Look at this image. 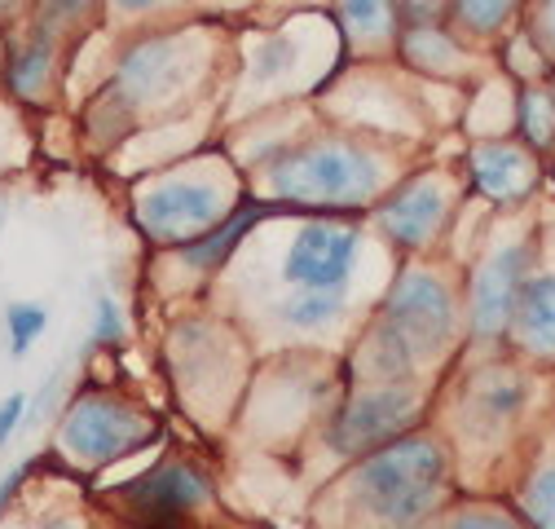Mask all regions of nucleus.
<instances>
[{
  "label": "nucleus",
  "mask_w": 555,
  "mask_h": 529,
  "mask_svg": "<svg viewBox=\"0 0 555 529\" xmlns=\"http://www.w3.org/2000/svg\"><path fill=\"white\" fill-rule=\"evenodd\" d=\"M441 212H446V194L433 181H420V185H410L405 194H397L392 204L384 208V230L397 243L414 247L441 225Z\"/></svg>",
  "instance_id": "10"
},
{
  "label": "nucleus",
  "mask_w": 555,
  "mask_h": 529,
  "mask_svg": "<svg viewBox=\"0 0 555 529\" xmlns=\"http://www.w3.org/2000/svg\"><path fill=\"white\" fill-rule=\"evenodd\" d=\"M168 66H172V49L168 44H146L137 49L124 66V80L137 89V93H151V89H164L168 85Z\"/></svg>",
  "instance_id": "15"
},
{
  "label": "nucleus",
  "mask_w": 555,
  "mask_h": 529,
  "mask_svg": "<svg viewBox=\"0 0 555 529\" xmlns=\"http://www.w3.org/2000/svg\"><path fill=\"white\" fill-rule=\"evenodd\" d=\"M124 499L142 520H181L190 507L207 499V486L185 463H168V468H155L142 481L124 486Z\"/></svg>",
  "instance_id": "8"
},
{
  "label": "nucleus",
  "mask_w": 555,
  "mask_h": 529,
  "mask_svg": "<svg viewBox=\"0 0 555 529\" xmlns=\"http://www.w3.org/2000/svg\"><path fill=\"white\" fill-rule=\"evenodd\" d=\"M23 392H14V397H5V407H0V446L10 441V433L18 428V420H23Z\"/></svg>",
  "instance_id": "23"
},
{
  "label": "nucleus",
  "mask_w": 555,
  "mask_h": 529,
  "mask_svg": "<svg viewBox=\"0 0 555 529\" xmlns=\"http://www.w3.org/2000/svg\"><path fill=\"white\" fill-rule=\"evenodd\" d=\"M529 516L538 525H555V468L529 486Z\"/></svg>",
  "instance_id": "21"
},
{
  "label": "nucleus",
  "mask_w": 555,
  "mask_h": 529,
  "mask_svg": "<svg viewBox=\"0 0 555 529\" xmlns=\"http://www.w3.org/2000/svg\"><path fill=\"white\" fill-rule=\"evenodd\" d=\"M525 260H529V247H503L490 264L480 270L476 279V305H472V318H476V331H499L507 322V313L520 305V279H525Z\"/></svg>",
  "instance_id": "9"
},
{
  "label": "nucleus",
  "mask_w": 555,
  "mask_h": 529,
  "mask_svg": "<svg viewBox=\"0 0 555 529\" xmlns=\"http://www.w3.org/2000/svg\"><path fill=\"white\" fill-rule=\"evenodd\" d=\"M520 397H525V384H520L516 375H507V371H494V375H485V379L476 384L472 411H476L480 420H503V415H512V411L520 407Z\"/></svg>",
  "instance_id": "13"
},
{
  "label": "nucleus",
  "mask_w": 555,
  "mask_h": 529,
  "mask_svg": "<svg viewBox=\"0 0 555 529\" xmlns=\"http://www.w3.org/2000/svg\"><path fill=\"white\" fill-rule=\"evenodd\" d=\"M221 198L212 185H164L155 190L137 217L155 238H181V234H198L203 225L217 221Z\"/></svg>",
  "instance_id": "7"
},
{
  "label": "nucleus",
  "mask_w": 555,
  "mask_h": 529,
  "mask_svg": "<svg viewBox=\"0 0 555 529\" xmlns=\"http://www.w3.org/2000/svg\"><path fill=\"white\" fill-rule=\"evenodd\" d=\"M146 437H151V424L119 402H106V397H85L62 424L66 450L85 463H106L132 446H142Z\"/></svg>",
  "instance_id": "4"
},
{
  "label": "nucleus",
  "mask_w": 555,
  "mask_h": 529,
  "mask_svg": "<svg viewBox=\"0 0 555 529\" xmlns=\"http://www.w3.org/2000/svg\"><path fill=\"white\" fill-rule=\"evenodd\" d=\"M44 331V309L40 305H14L10 309V336H14V353H27L31 340Z\"/></svg>",
  "instance_id": "19"
},
{
  "label": "nucleus",
  "mask_w": 555,
  "mask_h": 529,
  "mask_svg": "<svg viewBox=\"0 0 555 529\" xmlns=\"http://www.w3.org/2000/svg\"><path fill=\"white\" fill-rule=\"evenodd\" d=\"M375 181V164L353 146H313L273 168V190L296 204H358Z\"/></svg>",
  "instance_id": "3"
},
{
  "label": "nucleus",
  "mask_w": 555,
  "mask_h": 529,
  "mask_svg": "<svg viewBox=\"0 0 555 529\" xmlns=\"http://www.w3.org/2000/svg\"><path fill=\"white\" fill-rule=\"evenodd\" d=\"M283 313H287L296 326H322L326 318L339 313V300H335V292H313V287H305V296H296Z\"/></svg>",
  "instance_id": "17"
},
{
  "label": "nucleus",
  "mask_w": 555,
  "mask_h": 529,
  "mask_svg": "<svg viewBox=\"0 0 555 529\" xmlns=\"http://www.w3.org/2000/svg\"><path fill=\"white\" fill-rule=\"evenodd\" d=\"M525 132L538 146H546L555 138V106H551L546 93H529L525 98Z\"/></svg>",
  "instance_id": "18"
},
{
  "label": "nucleus",
  "mask_w": 555,
  "mask_h": 529,
  "mask_svg": "<svg viewBox=\"0 0 555 529\" xmlns=\"http://www.w3.org/2000/svg\"><path fill=\"white\" fill-rule=\"evenodd\" d=\"M256 221H260V208H243V212H238L234 221H225L217 234H207V238L190 243V247H185V260H190V264H217V260H221V256H225V251H230Z\"/></svg>",
  "instance_id": "14"
},
{
  "label": "nucleus",
  "mask_w": 555,
  "mask_h": 529,
  "mask_svg": "<svg viewBox=\"0 0 555 529\" xmlns=\"http://www.w3.org/2000/svg\"><path fill=\"white\" fill-rule=\"evenodd\" d=\"M44 66H49V49H44V44H40V49H27V53L10 66L14 89H18V93H31V89L40 85V76H44Z\"/></svg>",
  "instance_id": "20"
},
{
  "label": "nucleus",
  "mask_w": 555,
  "mask_h": 529,
  "mask_svg": "<svg viewBox=\"0 0 555 529\" xmlns=\"http://www.w3.org/2000/svg\"><path fill=\"white\" fill-rule=\"evenodd\" d=\"M520 331L533 349L555 353V279H538L520 296Z\"/></svg>",
  "instance_id": "12"
},
{
  "label": "nucleus",
  "mask_w": 555,
  "mask_h": 529,
  "mask_svg": "<svg viewBox=\"0 0 555 529\" xmlns=\"http://www.w3.org/2000/svg\"><path fill=\"white\" fill-rule=\"evenodd\" d=\"M358 234L339 225H305L287 251V279L313 292H339L353 274Z\"/></svg>",
  "instance_id": "5"
},
{
  "label": "nucleus",
  "mask_w": 555,
  "mask_h": 529,
  "mask_svg": "<svg viewBox=\"0 0 555 529\" xmlns=\"http://www.w3.org/2000/svg\"><path fill=\"white\" fill-rule=\"evenodd\" d=\"M410 5H420V10H424V5H437V0H410Z\"/></svg>",
  "instance_id": "27"
},
{
  "label": "nucleus",
  "mask_w": 555,
  "mask_h": 529,
  "mask_svg": "<svg viewBox=\"0 0 555 529\" xmlns=\"http://www.w3.org/2000/svg\"><path fill=\"white\" fill-rule=\"evenodd\" d=\"M512 5H516V0H459V10H463V18L472 27H494L499 18L512 14Z\"/></svg>",
  "instance_id": "22"
},
{
  "label": "nucleus",
  "mask_w": 555,
  "mask_h": 529,
  "mask_svg": "<svg viewBox=\"0 0 555 529\" xmlns=\"http://www.w3.org/2000/svg\"><path fill=\"white\" fill-rule=\"evenodd\" d=\"M476 181H480L485 194H494V198H520L533 181V168L520 151L485 146V151H476Z\"/></svg>",
  "instance_id": "11"
},
{
  "label": "nucleus",
  "mask_w": 555,
  "mask_h": 529,
  "mask_svg": "<svg viewBox=\"0 0 555 529\" xmlns=\"http://www.w3.org/2000/svg\"><path fill=\"white\" fill-rule=\"evenodd\" d=\"M98 340H119V313L111 300H98Z\"/></svg>",
  "instance_id": "24"
},
{
  "label": "nucleus",
  "mask_w": 555,
  "mask_h": 529,
  "mask_svg": "<svg viewBox=\"0 0 555 529\" xmlns=\"http://www.w3.org/2000/svg\"><path fill=\"white\" fill-rule=\"evenodd\" d=\"M441 490H446V454H441V446H433L424 437H410V441L379 450L358 473L362 507L388 525L420 520L424 512H433Z\"/></svg>",
  "instance_id": "1"
},
{
  "label": "nucleus",
  "mask_w": 555,
  "mask_h": 529,
  "mask_svg": "<svg viewBox=\"0 0 555 529\" xmlns=\"http://www.w3.org/2000/svg\"><path fill=\"white\" fill-rule=\"evenodd\" d=\"M414 420V397L405 388H379L353 402L335 424V450H366L375 441L397 437Z\"/></svg>",
  "instance_id": "6"
},
{
  "label": "nucleus",
  "mask_w": 555,
  "mask_h": 529,
  "mask_svg": "<svg viewBox=\"0 0 555 529\" xmlns=\"http://www.w3.org/2000/svg\"><path fill=\"white\" fill-rule=\"evenodd\" d=\"M124 10H146V5H155V0H119Z\"/></svg>",
  "instance_id": "26"
},
{
  "label": "nucleus",
  "mask_w": 555,
  "mask_h": 529,
  "mask_svg": "<svg viewBox=\"0 0 555 529\" xmlns=\"http://www.w3.org/2000/svg\"><path fill=\"white\" fill-rule=\"evenodd\" d=\"M546 31H551V44H555V0H546Z\"/></svg>",
  "instance_id": "25"
},
{
  "label": "nucleus",
  "mask_w": 555,
  "mask_h": 529,
  "mask_svg": "<svg viewBox=\"0 0 555 529\" xmlns=\"http://www.w3.org/2000/svg\"><path fill=\"white\" fill-rule=\"evenodd\" d=\"M450 296L428 274H405L384 309V326L375 336V366L384 375L410 371L424 353H433L450 336Z\"/></svg>",
  "instance_id": "2"
},
{
  "label": "nucleus",
  "mask_w": 555,
  "mask_h": 529,
  "mask_svg": "<svg viewBox=\"0 0 555 529\" xmlns=\"http://www.w3.org/2000/svg\"><path fill=\"white\" fill-rule=\"evenodd\" d=\"M344 18H349V31L358 36H384L392 23L388 0H344Z\"/></svg>",
  "instance_id": "16"
}]
</instances>
